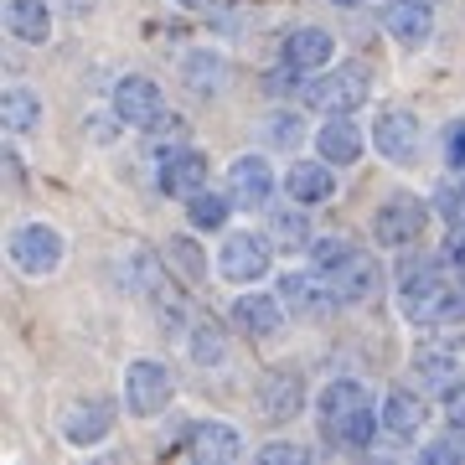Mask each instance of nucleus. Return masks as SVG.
Here are the masks:
<instances>
[{
  "mask_svg": "<svg viewBox=\"0 0 465 465\" xmlns=\"http://www.w3.org/2000/svg\"><path fill=\"white\" fill-rule=\"evenodd\" d=\"M367 94H372V73L362 63L321 67L316 78L305 84V104L321 109V114H351L357 104H367Z\"/></svg>",
  "mask_w": 465,
  "mask_h": 465,
  "instance_id": "f257e3e1",
  "label": "nucleus"
},
{
  "mask_svg": "<svg viewBox=\"0 0 465 465\" xmlns=\"http://www.w3.org/2000/svg\"><path fill=\"white\" fill-rule=\"evenodd\" d=\"M445 269H450L445 259H409V264L399 269V300L414 321H440L445 295H450Z\"/></svg>",
  "mask_w": 465,
  "mask_h": 465,
  "instance_id": "f03ea898",
  "label": "nucleus"
},
{
  "mask_svg": "<svg viewBox=\"0 0 465 465\" xmlns=\"http://www.w3.org/2000/svg\"><path fill=\"white\" fill-rule=\"evenodd\" d=\"M269 259H274V238L269 232H228L223 249H217V274L232 284H253L269 274Z\"/></svg>",
  "mask_w": 465,
  "mask_h": 465,
  "instance_id": "7ed1b4c3",
  "label": "nucleus"
},
{
  "mask_svg": "<svg viewBox=\"0 0 465 465\" xmlns=\"http://www.w3.org/2000/svg\"><path fill=\"white\" fill-rule=\"evenodd\" d=\"M171 393H176V382H171L166 362L140 357V362L124 367V409H130L134 419H155L171 403Z\"/></svg>",
  "mask_w": 465,
  "mask_h": 465,
  "instance_id": "20e7f679",
  "label": "nucleus"
},
{
  "mask_svg": "<svg viewBox=\"0 0 465 465\" xmlns=\"http://www.w3.org/2000/svg\"><path fill=\"white\" fill-rule=\"evenodd\" d=\"M11 264H16L21 274H32V280L52 274V269L63 264V232L47 228V223H21V228L11 232Z\"/></svg>",
  "mask_w": 465,
  "mask_h": 465,
  "instance_id": "39448f33",
  "label": "nucleus"
},
{
  "mask_svg": "<svg viewBox=\"0 0 465 465\" xmlns=\"http://www.w3.org/2000/svg\"><path fill=\"white\" fill-rule=\"evenodd\" d=\"M424 223H430V207L419 197H409V192H399V197L378 202V213H372V238H378L382 249H403V243H414L419 232H424Z\"/></svg>",
  "mask_w": 465,
  "mask_h": 465,
  "instance_id": "423d86ee",
  "label": "nucleus"
},
{
  "mask_svg": "<svg viewBox=\"0 0 465 465\" xmlns=\"http://www.w3.org/2000/svg\"><path fill=\"white\" fill-rule=\"evenodd\" d=\"M114 114H119V124H130V130H155V124L166 119V94H161V84L130 73V78L114 84Z\"/></svg>",
  "mask_w": 465,
  "mask_h": 465,
  "instance_id": "0eeeda50",
  "label": "nucleus"
},
{
  "mask_svg": "<svg viewBox=\"0 0 465 465\" xmlns=\"http://www.w3.org/2000/svg\"><path fill=\"white\" fill-rule=\"evenodd\" d=\"M372 145H378L382 161L414 166L419 161V119L409 114V109H382L378 124H372Z\"/></svg>",
  "mask_w": 465,
  "mask_h": 465,
  "instance_id": "6e6552de",
  "label": "nucleus"
},
{
  "mask_svg": "<svg viewBox=\"0 0 465 465\" xmlns=\"http://www.w3.org/2000/svg\"><path fill=\"white\" fill-rule=\"evenodd\" d=\"M253 409H259L264 419H274V424L295 419L300 409H305V378H300L295 367H274V372L259 382V393H253Z\"/></svg>",
  "mask_w": 465,
  "mask_h": 465,
  "instance_id": "1a4fd4ad",
  "label": "nucleus"
},
{
  "mask_svg": "<svg viewBox=\"0 0 465 465\" xmlns=\"http://www.w3.org/2000/svg\"><path fill=\"white\" fill-rule=\"evenodd\" d=\"M114 430V403L99 399V393H88V399H73L63 409V434H67V445H99L104 434Z\"/></svg>",
  "mask_w": 465,
  "mask_h": 465,
  "instance_id": "9d476101",
  "label": "nucleus"
},
{
  "mask_svg": "<svg viewBox=\"0 0 465 465\" xmlns=\"http://www.w3.org/2000/svg\"><path fill=\"white\" fill-rule=\"evenodd\" d=\"M378 21H382V32L393 36L399 47H424L430 32H434V11L424 5V0H382Z\"/></svg>",
  "mask_w": 465,
  "mask_h": 465,
  "instance_id": "9b49d317",
  "label": "nucleus"
},
{
  "mask_svg": "<svg viewBox=\"0 0 465 465\" xmlns=\"http://www.w3.org/2000/svg\"><path fill=\"white\" fill-rule=\"evenodd\" d=\"M186 450H192V460H202V465H232L243 455V434L232 430L228 419H197L192 434H186Z\"/></svg>",
  "mask_w": 465,
  "mask_h": 465,
  "instance_id": "f8f14e48",
  "label": "nucleus"
},
{
  "mask_svg": "<svg viewBox=\"0 0 465 465\" xmlns=\"http://www.w3.org/2000/svg\"><path fill=\"white\" fill-rule=\"evenodd\" d=\"M331 57H336V42H331V32H321V26H295V32L284 36V73H295V78L321 73Z\"/></svg>",
  "mask_w": 465,
  "mask_h": 465,
  "instance_id": "ddd939ff",
  "label": "nucleus"
},
{
  "mask_svg": "<svg viewBox=\"0 0 465 465\" xmlns=\"http://www.w3.org/2000/svg\"><path fill=\"white\" fill-rule=\"evenodd\" d=\"M228 197L238 202V207H264L269 197H274V171H269L264 155H238L228 166Z\"/></svg>",
  "mask_w": 465,
  "mask_h": 465,
  "instance_id": "4468645a",
  "label": "nucleus"
},
{
  "mask_svg": "<svg viewBox=\"0 0 465 465\" xmlns=\"http://www.w3.org/2000/svg\"><path fill=\"white\" fill-rule=\"evenodd\" d=\"M207 155L202 150H171V155H161V192L166 197H197L202 186H207Z\"/></svg>",
  "mask_w": 465,
  "mask_h": 465,
  "instance_id": "2eb2a0df",
  "label": "nucleus"
},
{
  "mask_svg": "<svg viewBox=\"0 0 465 465\" xmlns=\"http://www.w3.org/2000/svg\"><path fill=\"white\" fill-rule=\"evenodd\" d=\"M232 326L264 341V336H274L284 326V300L280 295H259V290L238 295V300H232Z\"/></svg>",
  "mask_w": 465,
  "mask_h": 465,
  "instance_id": "dca6fc26",
  "label": "nucleus"
},
{
  "mask_svg": "<svg viewBox=\"0 0 465 465\" xmlns=\"http://www.w3.org/2000/svg\"><path fill=\"white\" fill-rule=\"evenodd\" d=\"M274 295H280L284 311H295V316H321V311H331V305H336L331 284L321 280L316 269H311V274H284Z\"/></svg>",
  "mask_w": 465,
  "mask_h": 465,
  "instance_id": "f3484780",
  "label": "nucleus"
},
{
  "mask_svg": "<svg viewBox=\"0 0 465 465\" xmlns=\"http://www.w3.org/2000/svg\"><path fill=\"white\" fill-rule=\"evenodd\" d=\"M316 150H321V161H331V166H351L362 155V130L347 114H326V124L316 130Z\"/></svg>",
  "mask_w": 465,
  "mask_h": 465,
  "instance_id": "a211bd4d",
  "label": "nucleus"
},
{
  "mask_svg": "<svg viewBox=\"0 0 465 465\" xmlns=\"http://www.w3.org/2000/svg\"><path fill=\"white\" fill-rule=\"evenodd\" d=\"M284 192H290V202H326L336 192L331 161H295L284 171Z\"/></svg>",
  "mask_w": 465,
  "mask_h": 465,
  "instance_id": "6ab92c4d",
  "label": "nucleus"
},
{
  "mask_svg": "<svg viewBox=\"0 0 465 465\" xmlns=\"http://www.w3.org/2000/svg\"><path fill=\"white\" fill-rule=\"evenodd\" d=\"M321 424H326V434L336 430V424H347L357 409H367V388L357 378H336V382H326V393H321Z\"/></svg>",
  "mask_w": 465,
  "mask_h": 465,
  "instance_id": "aec40b11",
  "label": "nucleus"
},
{
  "mask_svg": "<svg viewBox=\"0 0 465 465\" xmlns=\"http://www.w3.org/2000/svg\"><path fill=\"white\" fill-rule=\"evenodd\" d=\"M182 78H186V88H192L197 99H213V94H223V84H228V67H223V57H217V52L192 47L182 57Z\"/></svg>",
  "mask_w": 465,
  "mask_h": 465,
  "instance_id": "412c9836",
  "label": "nucleus"
},
{
  "mask_svg": "<svg viewBox=\"0 0 465 465\" xmlns=\"http://www.w3.org/2000/svg\"><path fill=\"white\" fill-rule=\"evenodd\" d=\"M414 372H419V382H424V388H434V393H450V388H460V382H465L460 357H455V351H440V347L419 351Z\"/></svg>",
  "mask_w": 465,
  "mask_h": 465,
  "instance_id": "4be33fe9",
  "label": "nucleus"
},
{
  "mask_svg": "<svg viewBox=\"0 0 465 465\" xmlns=\"http://www.w3.org/2000/svg\"><path fill=\"white\" fill-rule=\"evenodd\" d=\"M5 26H11V36H21V42H47L52 36L47 0H11V5H5Z\"/></svg>",
  "mask_w": 465,
  "mask_h": 465,
  "instance_id": "5701e85b",
  "label": "nucleus"
},
{
  "mask_svg": "<svg viewBox=\"0 0 465 465\" xmlns=\"http://www.w3.org/2000/svg\"><path fill=\"white\" fill-rule=\"evenodd\" d=\"M419 424H424V403L409 388H393L382 399V430H393L399 440H409V434H419Z\"/></svg>",
  "mask_w": 465,
  "mask_h": 465,
  "instance_id": "b1692460",
  "label": "nucleus"
},
{
  "mask_svg": "<svg viewBox=\"0 0 465 465\" xmlns=\"http://www.w3.org/2000/svg\"><path fill=\"white\" fill-rule=\"evenodd\" d=\"M228 207H232V197L207 192V186H202L197 197H186V217H192V228L197 232H223L228 228Z\"/></svg>",
  "mask_w": 465,
  "mask_h": 465,
  "instance_id": "393cba45",
  "label": "nucleus"
},
{
  "mask_svg": "<svg viewBox=\"0 0 465 465\" xmlns=\"http://www.w3.org/2000/svg\"><path fill=\"white\" fill-rule=\"evenodd\" d=\"M42 124V99L32 88H5V134H32Z\"/></svg>",
  "mask_w": 465,
  "mask_h": 465,
  "instance_id": "a878e982",
  "label": "nucleus"
},
{
  "mask_svg": "<svg viewBox=\"0 0 465 465\" xmlns=\"http://www.w3.org/2000/svg\"><path fill=\"white\" fill-rule=\"evenodd\" d=\"M269 238H274L280 249H311V243H316V238H311V217H300L295 207L269 213Z\"/></svg>",
  "mask_w": 465,
  "mask_h": 465,
  "instance_id": "bb28decb",
  "label": "nucleus"
},
{
  "mask_svg": "<svg viewBox=\"0 0 465 465\" xmlns=\"http://www.w3.org/2000/svg\"><path fill=\"white\" fill-rule=\"evenodd\" d=\"M161 280H166V269H161V259H150V249L124 253V284H134L140 295H161Z\"/></svg>",
  "mask_w": 465,
  "mask_h": 465,
  "instance_id": "cd10ccee",
  "label": "nucleus"
},
{
  "mask_svg": "<svg viewBox=\"0 0 465 465\" xmlns=\"http://www.w3.org/2000/svg\"><path fill=\"white\" fill-rule=\"evenodd\" d=\"M331 440H336V445H347V450H367V445H372V440H378V414H372V403L357 409L347 424H336Z\"/></svg>",
  "mask_w": 465,
  "mask_h": 465,
  "instance_id": "c85d7f7f",
  "label": "nucleus"
},
{
  "mask_svg": "<svg viewBox=\"0 0 465 465\" xmlns=\"http://www.w3.org/2000/svg\"><path fill=\"white\" fill-rule=\"evenodd\" d=\"M223 326L217 321H197L192 326V362H202V367H213V362H223Z\"/></svg>",
  "mask_w": 465,
  "mask_h": 465,
  "instance_id": "c756f323",
  "label": "nucleus"
},
{
  "mask_svg": "<svg viewBox=\"0 0 465 465\" xmlns=\"http://www.w3.org/2000/svg\"><path fill=\"white\" fill-rule=\"evenodd\" d=\"M166 259H171V264H176V269H182L186 280H202V274H207V264H202V249H197V243H192V238H171Z\"/></svg>",
  "mask_w": 465,
  "mask_h": 465,
  "instance_id": "7c9ffc66",
  "label": "nucleus"
},
{
  "mask_svg": "<svg viewBox=\"0 0 465 465\" xmlns=\"http://www.w3.org/2000/svg\"><path fill=\"white\" fill-rule=\"evenodd\" d=\"M434 213L445 217V223H465V176L460 182H445L434 192Z\"/></svg>",
  "mask_w": 465,
  "mask_h": 465,
  "instance_id": "2f4dec72",
  "label": "nucleus"
},
{
  "mask_svg": "<svg viewBox=\"0 0 465 465\" xmlns=\"http://www.w3.org/2000/svg\"><path fill=\"white\" fill-rule=\"evenodd\" d=\"M182 145H186V119L182 114H166L161 124H155V150L171 155V150H182Z\"/></svg>",
  "mask_w": 465,
  "mask_h": 465,
  "instance_id": "473e14b6",
  "label": "nucleus"
},
{
  "mask_svg": "<svg viewBox=\"0 0 465 465\" xmlns=\"http://www.w3.org/2000/svg\"><path fill=\"white\" fill-rule=\"evenodd\" d=\"M305 460H311V450H305V445H290V440L259 450V465H305Z\"/></svg>",
  "mask_w": 465,
  "mask_h": 465,
  "instance_id": "72a5a7b5",
  "label": "nucleus"
},
{
  "mask_svg": "<svg viewBox=\"0 0 465 465\" xmlns=\"http://www.w3.org/2000/svg\"><path fill=\"white\" fill-rule=\"evenodd\" d=\"M440 259H445L450 269H460V274H465V223H450V232H445V249H440Z\"/></svg>",
  "mask_w": 465,
  "mask_h": 465,
  "instance_id": "f704fd0d",
  "label": "nucleus"
},
{
  "mask_svg": "<svg viewBox=\"0 0 465 465\" xmlns=\"http://www.w3.org/2000/svg\"><path fill=\"white\" fill-rule=\"evenodd\" d=\"M445 161L450 171H465V119H455L445 130Z\"/></svg>",
  "mask_w": 465,
  "mask_h": 465,
  "instance_id": "c9c22d12",
  "label": "nucleus"
},
{
  "mask_svg": "<svg viewBox=\"0 0 465 465\" xmlns=\"http://www.w3.org/2000/svg\"><path fill=\"white\" fill-rule=\"evenodd\" d=\"M300 134H305V130H300V119H290V114L269 119V140H274V145H295Z\"/></svg>",
  "mask_w": 465,
  "mask_h": 465,
  "instance_id": "e433bc0d",
  "label": "nucleus"
},
{
  "mask_svg": "<svg viewBox=\"0 0 465 465\" xmlns=\"http://www.w3.org/2000/svg\"><path fill=\"white\" fill-rule=\"evenodd\" d=\"M440 321H465V280H460V284H450V295H445V311H440Z\"/></svg>",
  "mask_w": 465,
  "mask_h": 465,
  "instance_id": "4c0bfd02",
  "label": "nucleus"
},
{
  "mask_svg": "<svg viewBox=\"0 0 465 465\" xmlns=\"http://www.w3.org/2000/svg\"><path fill=\"white\" fill-rule=\"evenodd\" d=\"M331 5H362V0H331Z\"/></svg>",
  "mask_w": 465,
  "mask_h": 465,
  "instance_id": "58836bf2",
  "label": "nucleus"
},
{
  "mask_svg": "<svg viewBox=\"0 0 465 465\" xmlns=\"http://www.w3.org/2000/svg\"><path fill=\"white\" fill-rule=\"evenodd\" d=\"M176 5H202V0H176Z\"/></svg>",
  "mask_w": 465,
  "mask_h": 465,
  "instance_id": "ea45409f",
  "label": "nucleus"
}]
</instances>
